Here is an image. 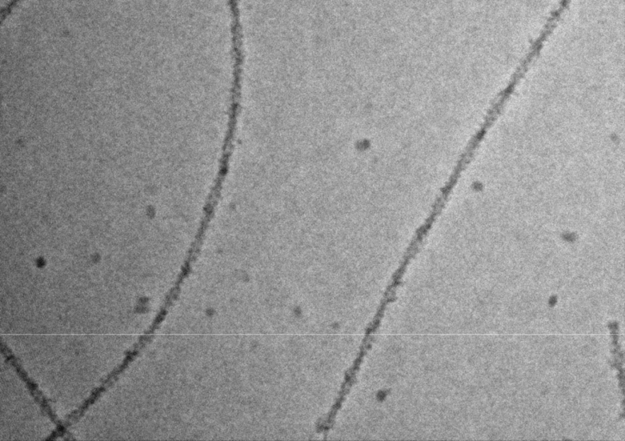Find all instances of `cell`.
Here are the masks:
<instances>
[{
    "label": "cell",
    "mask_w": 625,
    "mask_h": 441,
    "mask_svg": "<svg viewBox=\"0 0 625 441\" xmlns=\"http://www.w3.org/2000/svg\"><path fill=\"white\" fill-rule=\"evenodd\" d=\"M18 1H20V0H13V1L6 6V9L2 11V20L6 18V16L11 13V10H13L16 3L18 4Z\"/></svg>",
    "instance_id": "obj_1"
}]
</instances>
